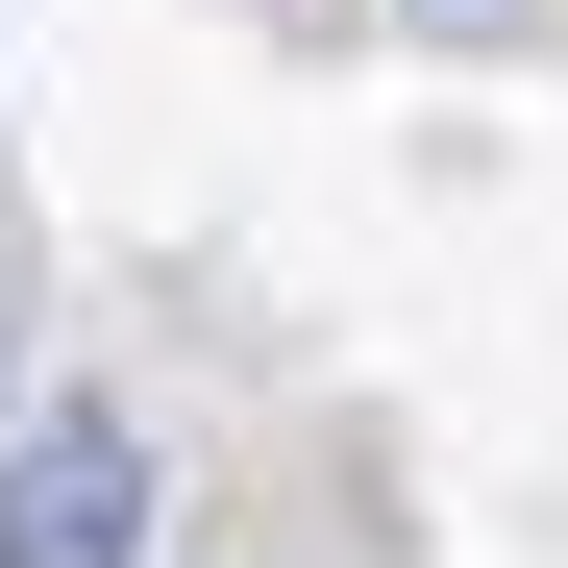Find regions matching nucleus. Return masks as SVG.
Returning <instances> with one entry per match:
<instances>
[{
  "label": "nucleus",
  "mask_w": 568,
  "mask_h": 568,
  "mask_svg": "<svg viewBox=\"0 0 568 568\" xmlns=\"http://www.w3.org/2000/svg\"><path fill=\"white\" fill-rule=\"evenodd\" d=\"M0 568H149V445H124L100 396L0 420Z\"/></svg>",
  "instance_id": "f257e3e1"
}]
</instances>
